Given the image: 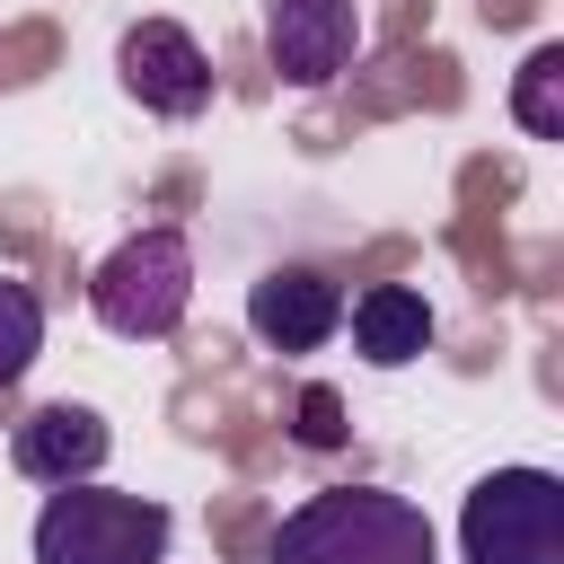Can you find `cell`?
I'll use <instances>...</instances> for the list:
<instances>
[{
  "label": "cell",
  "mask_w": 564,
  "mask_h": 564,
  "mask_svg": "<svg viewBox=\"0 0 564 564\" xmlns=\"http://www.w3.org/2000/svg\"><path fill=\"white\" fill-rule=\"evenodd\" d=\"M115 70H123V88H132L150 115H167V123H185V115L212 106V62H203V44H194L176 18H141V26H123Z\"/></svg>",
  "instance_id": "8992f818"
},
{
  "label": "cell",
  "mask_w": 564,
  "mask_h": 564,
  "mask_svg": "<svg viewBox=\"0 0 564 564\" xmlns=\"http://www.w3.org/2000/svg\"><path fill=\"white\" fill-rule=\"evenodd\" d=\"M423 344H432V300H423V291L370 282V291L352 300V352H361L370 370H405Z\"/></svg>",
  "instance_id": "9c48e42d"
},
{
  "label": "cell",
  "mask_w": 564,
  "mask_h": 564,
  "mask_svg": "<svg viewBox=\"0 0 564 564\" xmlns=\"http://www.w3.org/2000/svg\"><path fill=\"white\" fill-rule=\"evenodd\" d=\"M361 53V9L352 0H264V62L291 88H335Z\"/></svg>",
  "instance_id": "5b68a950"
},
{
  "label": "cell",
  "mask_w": 564,
  "mask_h": 564,
  "mask_svg": "<svg viewBox=\"0 0 564 564\" xmlns=\"http://www.w3.org/2000/svg\"><path fill=\"white\" fill-rule=\"evenodd\" d=\"M467 564H564V485L546 467H494L458 511Z\"/></svg>",
  "instance_id": "277c9868"
},
{
  "label": "cell",
  "mask_w": 564,
  "mask_h": 564,
  "mask_svg": "<svg viewBox=\"0 0 564 564\" xmlns=\"http://www.w3.org/2000/svg\"><path fill=\"white\" fill-rule=\"evenodd\" d=\"M167 555V502L115 494V485H53L35 511V564H159Z\"/></svg>",
  "instance_id": "3957f363"
},
{
  "label": "cell",
  "mask_w": 564,
  "mask_h": 564,
  "mask_svg": "<svg viewBox=\"0 0 564 564\" xmlns=\"http://www.w3.org/2000/svg\"><path fill=\"white\" fill-rule=\"evenodd\" d=\"M106 449H115L106 414H97V405H70V397L35 405V414L9 432V458H18V476H35V485H88V476L106 467Z\"/></svg>",
  "instance_id": "52a82bcc"
},
{
  "label": "cell",
  "mask_w": 564,
  "mask_h": 564,
  "mask_svg": "<svg viewBox=\"0 0 564 564\" xmlns=\"http://www.w3.org/2000/svg\"><path fill=\"white\" fill-rule=\"evenodd\" d=\"M264 564H441L423 502L388 485H326L282 511Z\"/></svg>",
  "instance_id": "6da1fadb"
},
{
  "label": "cell",
  "mask_w": 564,
  "mask_h": 564,
  "mask_svg": "<svg viewBox=\"0 0 564 564\" xmlns=\"http://www.w3.org/2000/svg\"><path fill=\"white\" fill-rule=\"evenodd\" d=\"M88 308H97V326L123 335V344L176 335L185 308H194V247H185V229H132V238L88 273Z\"/></svg>",
  "instance_id": "7a4b0ae2"
},
{
  "label": "cell",
  "mask_w": 564,
  "mask_h": 564,
  "mask_svg": "<svg viewBox=\"0 0 564 564\" xmlns=\"http://www.w3.org/2000/svg\"><path fill=\"white\" fill-rule=\"evenodd\" d=\"M511 115H520V132H538V141H564V44H538V53L520 62Z\"/></svg>",
  "instance_id": "30bf717a"
},
{
  "label": "cell",
  "mask_w": 564,
  "mask_h": 564,
  "mask_svg": "<svg viewBox=\"0 0 564 564\" xmlns=\"http://www.w3.org/2000/svg\"><path fill=\"white\" fill-rule=\"evenodd\" d=\"M300 441H308V449H335V441H344V405H335V388H308V397H300Z\"/></svg>",
  "instance_id": "7c38bea8"
},
{
  "label": "cell",
  "mask_w": 564,
  "mask_h": 564,
  "mask_svg": "<svg viewBox=\"0 0 564 564\" xmlns=\"http://www.w3.org/2000/svg\"><path fill=\"white\" fill-rule=\"evenodd\" d=\"M247 326H256V344H273V352H317V344L344 326V291H335L326 273H308V264H282V273H264V282L247 291Z\"/></svg>",
  "instance_id": "ba28073f"
},
{
  "label": "cell",
  "mask_w": 564,
  "mask_h": 564,
  "mask_svg": "<svg viewBox=\"0 0 564 564\" xmlns=\"http://www.w3.org/2000/svg\"><path fill=\"white\" fill-rule=\"evenodd\" d=\"M35 352H44V300L0 273V388H18Z\"/></svg>",
  "instance_id": "8fae6325"
}]
</instances>
